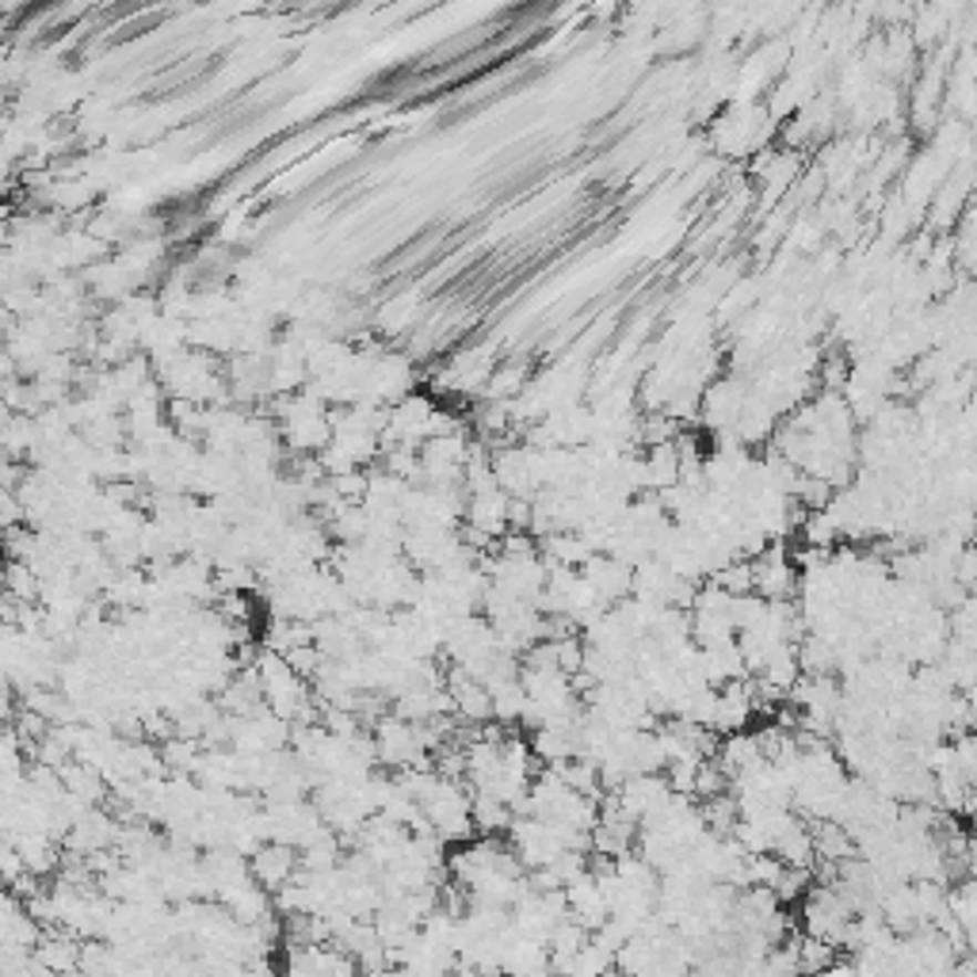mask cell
<instances>
[{
  "instance_id": "6da1fadb",
  "label": "cell",
  "mask_w": 977,
  "mask_h": 977,
  "mask_svg": "<svg viewBox=\"0 0 977 977\" xmlns=\"http://www.w3.org/2000/svg\"><path fill=\"white\" fill-rule=\"evenodd\" d=\"M295 871H298V855H295V847L282 844V840H279V844L260 847V852L253 855L256 882H264L268 889H279L282 882H290V878H295Z\"/></svg>"
},
{
  "instance_id": "7a4b0ae2",
  "label": "cell",
  "mask_w": 977,
  "mask_h": 977,
  "mask_svg": "<svg viewBox=\"0 0 977 977\" xmlns=\"http://www.w3.org/2000/svg\"><path fill=\"white\" fill-rule=\"evenodd\" d=\"M229 604H234V607H241V596H234V599H229ZM241 615L248 619V604H245V611H229V619H241Z\"/></svg>"
}]
</instances>
